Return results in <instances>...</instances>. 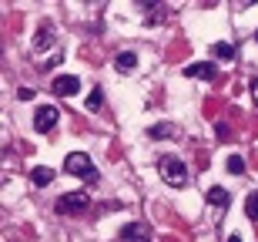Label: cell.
<instances>
[{"label": "cell", "instance_id": "9", "mask_svg": "<svg viewBox=\"0 0 258 242\" xmlns=\"http://www.w3.org/2000/svg\"><path fill=\"white\" fill-rule=\"evenodd\" d=\"M148 135H151V138H174V135H181V128L171 125V121H161V125L148 128Z\"/></svg>", "mask_w": 258, "mask_h": 242}, {"label": "cell", "instance_id": "14", "mask_svg": "<svg viewBox=\"0 0 258 242\" xmlns=\"http://www.w3.org/2000/svg\"><path fill=\"white\" fill-rule=\"evenodd\" d=\"M245 215H248V219H258V192H251L248 199H245Z\"/></svg>", "mask_w": 258, "mask_h": 242}, {"label": "cell", "instance_id": "15", "mask_svg": "<svg viewBox=\"0 0 258 242\" xmlns=\"http://www.w3.org/2000/svg\"><path fill=\"white\" fill-rule=\"evenodd\" d=\"M228 172L231 175H241V172H245V158H241V155H231L228 158Z\"/></svg>", "mask_w": 258, "mask_h": 242}, {"label": "cell", "instance_id": "16", "mask_svg": "<svg viewBox=\"0 0 258 242\" xmlns=\"http://www.w3.org/2000/svg\"><path fill=\"white\" fill-rule=\"evenodd\" d=\"M17 98H20V101H30V98H34V87H20Z\"/></svg>", "mask_w": 258, "mask_h": 242}, {"label": "cell", "instance_id": "7", "mask_svg": "<svg viewBox=\"0 0 258 242\" xmlns=\"http://www.w3.org/2000/svg\"><path fill=\"white\" fill-rule=\"evenodd\" d=\"M121 239L124 242H151V229L144 222H127L124 229H121Z\"/></svg>", "mask_w": 258, "mask_h": 242}, {"label": "cell", "instance_id": "18", "mask_svg": "<svg viewBox=\"0 0 258 242\" xmlns=\"http://www.w3.org/2000/svg\"><path fill=\"white\" fill-rule=\"evenodd\" d=\"M225 242H241V235H228V239H225Z\"/></svg>", "mask_w": 258, "mask_h": 242}, {"label": "cell", "instance_id": "4", "mask_svg": "<svg viewBox=\"0 0 258 242\" xmlns=\"http://www.w3.org/2000/svg\"><path fill=\"white\" fill-rule=\"evenodd\" d=\"M57 108L54 105H40L37 111H34V128H37V131H50V128L57 125Z\"/></svg>", "mask_w": 258, "mask_h": 242}, {"label": "cell", "instance_id": "6", "mask_svg": "<svg viewBox=\"0 0 258 242\" xmlns=\"http://www.w3.org/2000/svg\"><path fill=\"white\" fill-rule=\"evenodd\" d=\"M54 94H60V98H74L77 91H81V81L74 78V74H60V78H54Z\"/></svg>", "mask_w": 258, "mask_h": 242}, {"label": "cell", "instance_id": "5", "mask_svg": "<svg viewBox=\"0 0 258 242\" xmlns=\"http://www.w3.org/2000/svg\"><path fill=\"white\" fill-rule=\"evenodd\" d=\"M184 78H201V81H215L218 78V68L211 61H198V64H188L184 68Z\"/></svg>", "mask_w": 258, "mask_h": 242}, {"label": "cell", "instance_id": "19", "mask_svg": "<svg viewBox=\"0 0 258 242\" xmlns=\"http://www.w3.org/2000/svg\"><path fill=\"white\" fill-rule=\"evenodd\" d=\"M255 40H258V34H255Z\"/></svg>", "mask_w": 258, "mask_h": 242}, {"label": "cell", "instance_id": "10", "mask_svg": "<svg viewBox=\"0 0 258 242\" xmlns=\"http://www.w3.org/2000/svg\"><path fill=\"white\" fill-rule=\"evenodd\" d=\"M114 64H117V71H134L138 68V54H134V51H121L114 58Z\"/></svg>", "mask_w": 258, "mask_h": 242}, {"label": "cell", "instance_id": "13", "mask_svg": "<svg viewBox=\"0 0 258 242\" xmlns=\"http://www.w3.org/2000/svg\"><path fill=\"white\" fill-rule=\"evenodd\" d=\"M101 101H104V87H94V91L87 94V111H97Z\"/></svg>", "mask_w": 258, "mask_h": 242}, {"label": "cell", "instance_id": "11", "mask_svg": "<svg viewBox=\"0 0 258 242\" xmlns=\"http://www.w3.org/2000/svg\"><path fill=\"white\" fill-rule=\"evenodd\" d=\"M211 58L231 61V58H235V47H231V44H225V40H218V44H211Z\"/></svg>", "mask_w": 258, "mask_h": 242}, {"label": "cell", "instance_id": "3", "mask_svg": "<svg viewBox=\"0 0 258 242\" xmlns=\"http://www.w3.org/2000/svg\"><path fill=\"white\" fill-rule=\"evenodd\" d=\"M91 205V199H87V192H67L57 199V212L60 215H81Z\"/></svg>", "mask_w": 258, "mask_h": 242}, {"label": "cell", "instance_id": "12", "mask_svg": "<svg viewBox=\"0 0 258 242\" xmlns=\"http://www.w3.org/2000/svg\"><path fill=\"white\" fill-rule=\"evenodd\" d=\"M30 178H34V185H47L50 178H54V168H47V165H37Z\"/></svg>", "mask_w": 258, "mask_h": 242}, {"label": "cell", "instance_id": "2", "mask_svg": "<svg viewBox=\"0 0 258 242\" xmlns=\"http://www.w3.org/2000/svg\"><path fill=\"white\" fill-rule=\"evenodd\" d=\"M64 168H67L71 175H77V178H84V182H94V178H97L94 162H91L84 152H71V155L64 158Z\"/></svg>", "mask_w": 258, "mask_h": 242}, {"label": "cell", "instance_id": "8", "mask_svg": "<svg viewBox=\"0 0 258 242\" xmlns=\"http://www.w3.org/2000/svg\"><path fill=\"white\" fill-rule=\"evenodd\" d=\"M205 199H208L211 205H218V209H228V202H231L228 188H221V185H211L208 192H205Z\"/></svg>", "mask_w": 258, "mask_h": 242}, {"label": "cell", "instance_id": "1", "mask_svg": "<svg viewBox=\"0 0 258 242\" xmlns=\"http://www.w3.org/2000/svg\"><path fill=\"white\" fill-rule=\"evenodd\" d=\"M158 172H161V178L168 185H174V188H181V185L188 182V168H184V162L178 155H164L161 162H158Z\"/></svg>", "mask_w": 258, "mask_h": 242}, {"label": "cell", "instance_id": "17", "mask_svg": "<svg viewBox=\"0 0 258 242\" xmlns=\"http://www.w3.org/2000/svg\"><path fill=\"white\" fill-rule=\"evenodd\" d=\"M251 98H255V105H258V78L251 81Z\"/></svg>", "mask_w": 258, "mask_h": 242}]
</instances>
